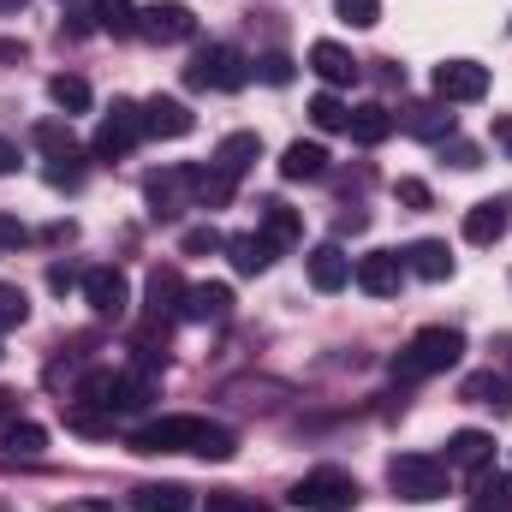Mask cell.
Segmentation results:
<instances>
[{
    "label": "cell",
    "mask_w": 512,
    "mask_h": 512,
    "mask_svg": "<svg viewBox=\"0 0 512 512\" xmlns=\"http://www.w3.org/2000/svg\"><path fill=\"white\" fill-rule=\"evenodd\" d=\"M131 453H197V459H233L239 435L209 423V417H155L143 429H131Z\"/></svg>",
    "instance_id": "6da1fadb"
},
{
    "label": "cell",
    "mask_w": 512,
    "mask_h": 512,
    "mask_svg": "<svg viewBox=\"0 0 512 512\" xmlns=\"http://www.w3.org/2000/svg\"><path fill=\"white\" fill-rule=\"evenodd\" d=\"M465 358V334L459 328H423L411 334V346L393 358V382H423V376H441Z\"/></svg>",
    "instance_id": "7a4b0ae2"
},
{
    "label": "cell",
    "mask_w": 512,
    "mask_h": 512,
    "mask_svg": "<svg viewBox=\"0 0 512 512\" xmlns=\"http://www.w3.org/2000/svg\"><path fill=\"white\" fill-rule=\"evenodd\" d=\"M185 84H191V90H221V96H233V90L251 84V60H245L239 48H227V42H209V48L191 54Z\"/></svg>",
    "instance_id": "3957f363"
},
{
    "label": "cell",
    "mask_w": 512,
    "mask_h": 512,
    "mask_svg": "<svg viewBox=\"0 0 512 512\" xmlns=\"http://www.w3.org/2000/svg\"><path fill=\"white\" fill-rule=\"evenodd\" d=\"M286 501L298 512H352L358 507V477L340 471V465H322V471H310Z\"/></svg>",
    "instance_id": "277c9868"
},
{
    "label": "cell",
    "mask_w": 512,
    "mask_h": 512,
    "mask_svg": "<svg viewBox=\"0 0 512 512\" xmlns=\"http://www.w3.org/2000/svg\"><path fill=\"white\" fill-rule=\"evenodd\" d=\"M143 203H149L155 221H173L179 209H197V167L191 161H173V167L149 173L143 179Z\"/></svg>",
    "instance_id": "5b68a950"
},
{
    "label": "cell",
    "mask_w": 512,
    "mask_h": 512,
    "mask_svg": "<svg viewBox=\"0 0 512 512\" xmlns=\"http://www.w3.org/2000/svg\"><path fill=\"white\" fill-rule=\"evenodd\" d=\"M387 483H393V495L399 501H441L447 495V465L441 459H429V453H399L393 465H387Z\"/></svg>",
    "instance_id": "8992f818"
},
{
    "label": "cell",
    "mask_w": 512,
    "mask_h": 512,
    "mask_svg": "<svg viewBox=\"0 0 512 512\" xmlns=\"http://www.w3.org/2000/svg\"><path fill=\"white\" fill-rule=\"evenodd\" d=\"M137 143H143V108H137V102H114V108L102 114L90 149H96V161H126Z\"/></svg>",
    "instance_id": "52a82bcc"
},
{
    "label": "cell",
    "mask_w": 512,
    "mask_h": 512,
    "mask_svg": "<svg viewBox=\"0 0 512 512\" xmlns=\"http://www.w3.org/2000/svg\"><path fill=\"white\" fill-rule=\"evenodd\" d=\"M137 36H149V42H191L197 18H191L185 0H155V6H137Z\"/></svg>",
    "instance_id": "ba28073f"
},
{
    "label": "cell",
    "mask_w": 512,
    "mask_h": 512,
    "mask_svg": "<svg viewBox=\"0 0 512 512\" xmlns=\"http://www.w3.org/2000/svg\"><path fill=\"white\" fill-rule=\"evenodd\" d=\"M435 96L453 108V102H483L489 96V66L477 60H441L435 66Z\"/></svg>",
    "instance_id": "9c48e42d"
},
{
    "label": "cell",
    "mask_w": 512,
    "mask_h": 512,
    "mask_svg": "<svg viewBox=\"0 0 512 512\" xmlns=\"http://www.w3.org/2000/svg\"><path fill=\"white\" fill-rule=\"evenodd\" d=\"M84 304H90L96 316L120 322V316H126V304H131L126 274H120V268H90V274H84Z\"/></svg>",
    "instance_id": "30bf717a"
},
{
    "label": "cell",
    "mask_w": 512,
    "mask_h": 512,
    "mask_svg": "<svg viewBox=\"0 0 512 512\" xmlns=\"http://www.w3.org/2000/svg\"><path fill=\"white\" fill-rule=\"evenodd\" d=\"M185 274L179 268H149V286H143V298H149V316L155 322H179L185 316Z\"/></svg>",
    "instance_id": "8fae6325"
},
{
    "label": "cell",
    "mask_w": 512,
    "mask_h": 512,
    "mask_svg": "<svg viewBox=\"0 0 512 512\" xmlns=\"http://www.w3.org/2000/svg\"><path fill=\"white\" fill-rule=\"evenodd\" d=\"M352 280H358L370 298H393V292H399V280H405V256H399V251H370V256H358Z\"/></svg>",
    "instance_id": "7c38bea8"
},
{
    "label": "cell",
    "mask_w": 512,
    "mask_h": 512,
    "mask_svg": "<svg viewBox=\"0 0 512 512\" xmlns=\"http://www.w3.org/2000/svg\"><path fill=\"white\" fill-rule=\"evenodd\" d=\"M197 114L179 102V96H149L143 102V137H191Z\"/></svg>",
    "instance_id": "4fadbf2b"
},
{
    "label": "cell",
    "mask_w": 512,
    "mask_h": 512,
    "mask_svg": "<svg viewBox=\"0 0 512 512\" xmlns=\"http://www.w3.org/2000/svg\"><path fill=\"white\" fill-rule=\"evenodd\" d=\"M507 221H512L507 197H483V203L465 209V239H471V245H501V239H507Z\"/></svg>",
    "instance_id": "5bb4252c"
},
{
    "label": "cell",
    "mask_w": 512,
    "mask_h": 512,
    "mask_svg": "<svg viewBox=\"0 0 512 512\" xmlns=\"http://www.w3.org/2000/svg\"><path fill=\"white\" fill-rule=\"evenodd\" d=\"M310 72L328 84V90H340V84H358V60H352V48H340V42H310Z\"/></svg>",
    "instance_id": "9a60e30c"
},
{
    "label": "cell",
    "mask_w": 512,
    "mask_h": 512,
    "mask_svg": "<svg viewBox=\"0 0 512 512\" xmlns=\"http://www.w3.org/2000/svg\"><path fill=\"white\" fill-rule=\"evenodd\" d=\"M256 161H262V137H256V131H227V137L215 143V161H209V167H221V173L245 179Z\"/></svg>",
    "instance_id": "2e32d148"
},
{
    "label": "cell",
    "mask_w": 512,
    "mask_h": 512,
    "mask_svg": "<svg viewBox=\"0 0 512 512\" xmlns=\"http://www.w3.org/2000/svg\"><path fill=\"white\" fill-rule=\"evenodd\" d=\"M304 268H310V286H316V292L352 286V256L340 251V245H316V251L304 256Z\"/></svg>",
    "instance_id": "e0dca14e"
},
{
    "label": "cell",
    "mask_w": 512,
    "mask_h": 512,
    "mask_svg": "<svg viewBox=\"0 0 512 512\" xmlns=\"http://www.w3.org/2000/svg\"><path fill=\"white\" fill-rule=\"evenodd\" d=\"M393 120L411 131V137H423V143H447V137H453V114H447V102H411V108L393 114Z\"/></svg>",
    "instance_id": "ac0fdd59"
},
{
    "label": "cell",
    "mask_w": 512,
    "mask_h": 512,
    "mask_svg": "<svg viewBox=\"0 0 512 512\" xmlns=\"http://www.w3.org/2000/svg\"><path fill=\"white\" fill-rule=\"evenodd\" d=\"M393 108L387 102H364V108H352V120H346V137L352 143H364V149H376V143H387L393 137Z\"/></svg>",
    "instance_id": "d6986e66"
},
{
    "label": "cell",
    "mask_w": 512,
    "mask_h": 512,
    "mask_svg": "<svg viewBox=\"0 0 512 512\" xmlns=\"http://www.w3.org/2000/svg\"><path fill=\"white\" fill-rule=\"evenodd\" d=\"M459 399H471V405H489L495 417H512V376H495V370H477V376H465V387H459Z\"/></svg>",
    "instance_id": "ffe728a7"
},
{
    "label": "cell",
    "mask_w": 512,
    "mask_h": 512,
    "mask_svg": "<svg viewBox=\"0 0 512 512\" xmlns=\"http://www.w3.org/2000/svg\"><path fill=\"white\" fill-rule=\"evenodd\" d=\"M227 316H233V286L209 280V286L185 292V322H227Z\"/></svg>",
    "instance_id": "44dd1931"
},
{
    "label": "cell",
    "mask_w": 512,
    "mask_h": 512,
    "mask_svg": "<svg viewBox=\"0 0 512 512\" xmlns=\"http://www.w3.org/2000/svg\"><path fill=\"white\" fill-rule=\"evenodd\" d=\"M126 501L131 512H191V489L185 483H137Z\"/></svg>",
    "instance_id": "7402d4cb"
},
{
    "label": "cell",
    "mask_w": 512,
    "mask_h": 512,
    "mask_svg": "<svg viewBox=\"0 0 512 512\" xmlns=\"http://www.w3.org/2000/svg\"><path fill=\"white\" fill-rule=\"evenodd\" d=\"M322 173H328V149L322 143H304L298 137V143L280 149V179H322Z\"/></svg>",
    "instance_id": "603a6c76"
},
{
    "label": "cell",
    "mask_w": 512,
    "mask_h": 512,
    "mask_svg": "<svg viewBox=\"0 0 512 512\" xmlns=\"http://www.w3.org/2000/svg\"><path fill=\"white\" fill-rule=\"evenodd\" d=\"M256 209H262V239H274V251H286V245H298V239H304L298 209H286L280 197H268V203H256Z\"/></svg>",
    "instance_id": "cb8c5ba5"
},
{
    "label": "cell",
    "mask_w": 512,
    "mask_h": 512,
    "mask_svg": "<svg viewBox=\"0 0 512 512\" xmlns=\"http://www.w3.org/2000/svg\"><path fill=\"white\" fill-rule=\"evenodd\" d=\"M489 459H495V435H483V429H459L447 441V465H459V471H483Z\"/></svg>",
    "instance_id": "d4e9b609"
},
{
    "label": "cell",
    "mask_w": 512,
    "mask_h": 512,
    "mask_svg": "<svg viewBox=\"0 0 512 512\" xmlns=\"http://www.w3.org/2000/svg\"><path fill=\"white\" fill-rule=\"evenodd\" d=\"M405 268H411L417 280H453V251H447L441 239H417V245L405 251Z\"/></svg>",
    "instance_id": "484cf974"
},
{
    "label": "cell",
    "mask_w": 512,
    "mask_h": 512,
    "mask_svg": "<svg viewBox=\"0 0 512 512\" xmlns=\"http://www.w3.org/2000/svg\"><path fill=\"white\" fill-rule=\"evenodd\" d=\"M227 256H233L239 274H268V268H274V239H262V233H233V239H227Z\"/></svg>",
    "instance_id": "4316f807"
},
{
    "label": "cell",
    "mask_w": 512,
    "mask_h": 512,
    "mask_svg": "<svg viewBox=\"0 0 512 512\" xmlns=\"http://www.w3.org/2000/svg\"><path fill=\"white\" fill-rule=\"evenodd\" d=\"M42 447H48V429L30 423V417H12V423L0 429V453H6V459H36Z\"/></svg>",
    "instance_id": "83f0119b"
},
{
    "label": "cell",
    "mask_w": 512,
    "mask_h": 512,
    "mask_svg": "<svg viewBox=\"0 0 512 512\" xmlns=\"http://www.w3.org/2000/svg\"><path fill=\"white\" fill-rule=\"evenodd\" d=\"M48 96H54V108H60L66 120L90 108V84H84L78 72H54V78H48Z\"/></svg>",
    "instance_id": "f1b7e54d"
},
{
    "label": "cell",
    "mask_w": 512,
    "mask_h": 512,
    "mask_svg": "<svg viewBox=\"0 0 512 512\" xmlns=\"http://www.w3.org/2000/svg\"><path fill=\"white\" fill-rule=\"evenodd\" d=\"M233 191H239L233 173H221V167H197V209H227Z\"/></svg>",
    "instance_id": "f546056e"
},
{
    "label": "cell",
    "mask_w": 512,
    "mask_h": 512,
    "mask_svg": "<svg viewBox=\"0 0 512 512\" xmlns=\"http://www.w3.org/2000/svg\"><path fill=\"white\" fill-rule=\"evenodd\" d=\"M90 12H96V30H108V36H137V6H131V0H96Z\"/></svg>",
    "instance_id": "4dcf8cb0"
},
{
    "label": "cell",
    "mask_w": 512,
    "mask_h": 512,
    "mask_svg": "<svg viewBox=\"0 0 512 512\" xmlns=\"http://www.w3.org/2000/svg\"><path fill=\"white\" fill-rule=\"evenodd\" d=\"M24 322H30V292L12 286V280H0V334H12Z\"/></svg>",
    "instance_id": "1f68e13d"
},
{
    "label": "cell",
    "mask_w": 512,
    "mask_h": 512,
    "mask_svg": "<svg viewBox=\"0 0 512 512\" xmlns=\"http://www.w3.org/2000/svg\"><path fill=\"white\" fill-rule=\"evenodd\" d=\"M36 137V149L42 155H72L78 149V137H72V120H42V126L30 131Z\"/></svg>",
    "instance_id": "d6a6232c"
},
{
    "label": "cell",
    "mask_w": 512,
    "mask_h": 512,
    "mask_svg": "<svg viewBox=\"0 0 512 512\" xmlns=\"http://www.w3.org/2000/svg\"><path fill=\"white\" fill-rule=\"evenodd\" d=\"M310 120H316V131H346V120H352V108L334 96V90H322L316 102H310Z\"/></svg>",
    "instance_id": "836d02e7"
},
{
    "label": "cell",
    "mask_w": 512,
    "mask_h": 512,
    "mask_svg": "<svg viewBox=\"0 0 512 512\" xmlns=\"http://www.w3.org/2000/svg\"><path fill=\"white\" fill-rule=\"evenodd\" d=\"M48 185L54 191H78L84 185V155L72 149V155H48Z\"/></svg>",
    "instance_id": "e575fe53"
},
{
    "label": "cell",
    "mask_w": 512,
    "mask_h": 512,
    "mask_svg": "<svg viewBox=\"0 0 512 512\" xmlns=\"http://www.w3.org/2000/svg\"><path fill=\"white\" fill-rule=\"evenodd\" d=\"M155 399V382L149 376H120V387H114V411H143Z\"/></svg>",
    "instance_id": "d590c367"
},
{
    "label": "cell",
    "mask_w": 512,
    "mask_h": 512,
    "mask_svg": "<svg viewBox=\"0 0 512 512\" xmlns=\"http://www.w3.org/2000/svg\"><path fill=\"white\" fill-rule=\"evenodd\" d=\"M334 18L352 24V30H370L382 18V0H334Z\"/></svg>",
    "instance_id": "8d00e7d4"
},
{
    "label": "cell",
    "mask_w": 512,
    "mask_h": 512,
    "mask_svg": "<svg viewBox=\"0 0 512 512\" xmlns=\"http://www.w3.org/2000/svg\"><path fill=\"white\" fill-rule=\"evenodd\" d=\"M179 251L185 256H215V251H227V239H221V227H185Z\"/></svg>",
    "instance_id": "74e56055"
},
{
    "label": "cell",
    "mask_w": 512,
    "mask_h": 512,
    "mask_svg": "<svg viewBox=\"0 0 512 512\" xmlns=\"http://www.w3.org/2000/svg\"><path fill=\"white\" fill-rule=\"evenodd\" d=\"M256 78L274 84V90H286V84L298 78V66H292V54H262V60H256Z\"/></svg>",
    "instance_id": "f35d334b"
},
{
    "label": "cell",
    "mask_w": 512,
    "mask_h": 512,
    "mask_svg": "<svg viewBox=\"0 0 512 512\" xmlns=\"http://www.w3.org/2000/svg\"><path fill=\"white\" fill-rule=\"evenodd\" d=\"M441 161H453L459 173H471V167H483V149L465 143V137H447V143H441Z\"/></svg>",
    "instance_id": "ab89813d"
},
{
    "label": "cell",
    "mask_w": 512,
    "mask_h": 512,
    "mask_svg": "<svg viewBox=\"0 0 512 512\" xmlns=\"http://www.w3.org/2000/svg\"><path fill=\"white\" fill-rule=\"evenodd\" d=\"M209 512H268V507L251 501V495H239V489H215L209 495Z\"/></svg>",
    "instance_id": "60d3db41"
},
{
    "label": "cell",
    "mask_w": 512,
    "mask_h": 512,
    "mask_svg": "<svg viewBox=\"0 0 512 512\" xmlns=\"http://www.w3.org/2000/svg\"><path fill=\"white\" fill-rule=\"evenodd\" d=\"M30 245V227L18 215H0V251H24Z\"/></svg>",
    "instance_id": "b9f144b4"
},
{
    "label": "cell",
    "mask_w": 512,
    "mask_h": 512,
    "mask_svg": "<svg viewBox=\"0 0 512 512\" xmlns=\"http://www.w3.org/2000/svg\"><path fill=\"white\" fill-rule=\"evenodd\" d=\"M393 197H399L405 209H429V185H423V179H399V185H393Z\"/></svg>",
    "instance_id": "7bdbcfd3"
},
{
    "label": "cell",
    "mask_w": 512,
    "mask_h": 512,
    "mask_svg": "<svg viewBox=\"0 0 512 512\" xmlns=\"http://www.w3.org/2000/svg\"><path fill=\"white\" fill-rule=\"evenodd\" d=\"M96 30V12H66V24H60V36H72V42H84Z\"/></svg>",
    "instance_id": "ee69618b"
},
{
    "label": "cell",
    "mask_w": 512,
    "mask_h": 512,
    "mask_svg": "<svg viewBox=\"0 0 512 512\" xmlns=\"http://www.w3.org/2000/svg\"><path fill=\"white\" fill-rule=\"evenodd\" d=\"M48 286H54V292H72V286H84V274H78L72 262H54V268H48Z\"/></svg>",
    "instance_id": "f6af8a7d"
},
{
    "label": "cell",
    "mask_w": 512,
    "mask_h": 512,
    "mask_svg": "<svg viewBox=\"0 0 512 512\" xmlns=\"http://www.w3.org/2000/svg\"><path fill=\"white\" fill-rule=\"evenodd\" d=\"M6 173H18V143H12V137H0V179H6Z\"/></svg>",
    "instance_id": "bcb514c9"
},
{
    "label": "cell",
    "mask_w": 512,
    "mask_h": 512,
    "mask_svg": "<svg viewBox=\"0 0 512 512\" xmlns=\"http://www.w3.org/2000/svg\"><path fill=\"white\" fill-rule=\"evenodd\" d=\"M495 143L512 155V114H495Z\"/></svg>",
    "instance_id": "7dc6e473"
},
{
    "label": "cell",
    "mask_w": 512,
    "mask_h": 512,
    "mask_svg": "<svg viewBox=\"0 0 512 512\" xmlns=\"http://www.w3.org/2000/svg\"><path fill=\"white\" fill-rule=\"evenodd\" d=\"M0 60H6V66L24 60V42H18V36H0Z\"/></svg>",
    "instance_id": "c3c4849f"
},
{
    "label": "cell",
    "mask_w": 512,
    "mask_h": 512,
    "mask_svg": "<svg viewBox=\"0 0 512 512\" xmlns=\"http://www.w3.org/2000/svg\"><path fill=\"white\" fill-rule=\"evenodd\" d=\"M24 6H30V0H0V12H24Z\"/></svg>",
    "instance_id": "681fc988"
}]
</instances>
